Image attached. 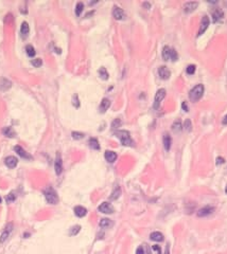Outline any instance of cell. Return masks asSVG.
Segmentation results:
<instances>
[{
	"label": "cell",
	"instance_id": "1",
	"mask_svg": "<svg viewBox=\"0 0 227 254\" xmlns=\"http://www.w3.org/2000/svg\"><path fill=\"white\" fill-rule=\"evenodd\" d=\"M115 136L121 141L122 145L124 146H134V141L130 136V132L127 130H117L115 131Z\"/></svg>",
	"mask_w": 227,
	"mask_h": 254
},
{
	"label": "cell",
	"instance_id": "2",
	"mask_svg": "<svg viewBox=\"0 0 227 254\" xmlns=\"http://www.w3.org/2000/svg\"><path fill=\"white\" fill-rule=\"evenodd\" d=\"M44 195H45V198H46L47 202L50 203V204H56L59 202V196H57V193L55 192V189L49 186L47 189H44Z\"/></svg>",
	"mask_w": 227,
	"mask_h": 254
},
{
	"label": "cell",
	"instance_id": "3",
	"mask_svg": "<svg viewBox=\"0 0 227 254\" xmlns=\"http://www.w3.org/2000/svg\"><path fill=\"white\" fill-rule=\"evenodd\" d=\"M204 94V86L202 84L196 85L189 92V98L192 102H198Z\"/></svg>",
	"mask_w": 227,
	"mask_h": 254
},
{
	"label": "cell",
	"instance_id": "4",
	"mask_svg": "<svg viewBox=\"0 0 227 254\" xmlns=\"http://www.w3.org/2000/svg\"><path fill=\"white\" fill-rule=\"evenodd\" d=\"M162 58L165 60H173V62H175L178 58V54L173 48L169 46H165L164 49H162Z\"/></svg>",
	"mask_w": 227,
	"mask_h": 254
},
{
	"label": "cell",
	"instance_id": "5",
	"mask_svg": "<svg viewBox=\"0 0 227 254\" xmlns=\"http://www.w3.org/2000/svg\"><path fill=\"white\" fill-rule=\"evenodd\" d=\"M166 96V90L164 88L161 89H158L157 92H156V94H155V98H154V105H153V107L154 109H158L159 107V105H160L161 101L165 98Z\"/></svg>",
	"mask_w": 227,
	"mask_h": 254
},
{
	"label": "cell",
	"instance_id": "6",
	"mask_svg": "<svg viewBox=\"0 0 227 254\" xmlns=\"http://www.w3.org/2000/svg\"><path fill=\"white\" fill-rule=\"evenodd\" d=\"M98 210H99L101 213H103V214H112L114 211H115V210H114V206H112L109 202H102V203L99 205Z\"/></svg>",
	"mask_w": 227,
	"mask_h": 254
},
{
	"label": "cell",
	"instance_id": "7",
	"mask_svg": "<svg viewBox=\"0 0 227 254\" xmlns=\"http://www.w3.org/2000/svg\"><path fill=\"white\" fill-rule=\"evenodd\" d=\"M12 230H13V223H12V222H10V223H7V227L4 228L3 232H2V234H1V236H0V242H1V244L7 240V237L10 236Z\"/></svg>",
	"mask_w": 227,
	"mask_h": 254
},
{
	"label": "cell",
	"instance_id": "8",
	"mask_svg": "<svg viewBox=\"0 0 227 254\" xmlns=\"http://www.w3.org/2000/svg\"><path fill=\"white\" fill-rule=\"evenodd\" d=\"M214 211L213 206H210V205H206L204 208H202L200 211L198 212V217H206V216H209L210 214H212Z\"/></svg>",
	"mask_w": 227,
	"mask_h": 254
},
{
	"label": "cell",
	"instance_id": "9",
	"mask_svg": "<svg viewBox=\"0 0 227 254\" xmlns=\"http://www.w3.org/2000/svg\"><path fill=\"white\" fill-rule=\"evenodd\" d=\"M54 168H55V173L56 175H61L63 172V161H62V157L59 153H56V158H55V163H54Z\"/></svg>",
	"mask_w": 227,
	"mask_h": 254
},
{
	"label": "cell",
	"instance_id": "10",
	"mask_svg": "<svg viewBox=\"0 0 227 254\" xmlns=\"http://www.w3.org/2000/svg\"><path fill=\"white\" fill-rule=\"evenodd\" d=\"M209 23H210V20H209V17L208 16H204L203 18H202L201 26H200V30H198V36H201L202 34L208 29Z\"/></svg>",
	"mask_w": 227,
	"mask_h": 254
},
{
	"label": "cell",
	"instance_id": "11",
	"mask_svg": "<svg viewBox=\"0 0 227 254\" xmlns=\"http://www.w3.org/2000/svg\"><path fill=\"white\" fill-rule=\"evenodd\" d=\"M158 74H159L160 78H162V79H168L171 76V72H170V70L166 66H160L158 68Z\"/></svg>",
	"mask_w": 227,
	"mask_h": 254
},
{
	"label": "cell",
	"instance_id": "12",
	"mask_svg": "<svg viewBox=\"0 0 227 254\" xmlns=\"http://www.w3.org/2000/svg\"><path fill=\"white\" fill-rule=\"evenodd\" d=\"M14 150L16 151L18 156H20L21 158H23V159H27V160L32 159V156H31V155H29V153H27L26 150L23 149L21 146H19V145H16V146L14 147Z\"/></svg>",
	"mask_w": 227,
	"mask_h": 254
},
{
	"label": "cell",
	"instance_id": "13",
	"mask_svg": "<svg viewBox=\"0 0 227 254\" xmlns=\"http://www.w3.org/2000/svg\"><path fill=\"white\" fill-rule=\"evenodd\" d=\"M4 163H5V165L9 167V168H14V167H16L17 163H18V160H17L16 157L14 156H9L5 158L4 160Z\"/></svg>",
	"mask_w": 227,
	"mask_h": 254
},
{
	"label": "cell",
	"instance_id": "14",
	"mask_svg": "<svg viewBox=\"0 0 227 254\" xmlns=\"http://www.w3.org/2000/svg\"><path fill=\"white\" fill-rule=\"evenodd\" d=\"M112 16H114V18H115V19L121 20L125 17V14H124V12H123V10H122L121 7H114V10H112Z\"/></svg>",
	"mask_w": 227,
	"mask_h": 254
},
{
	"label": "cell",
	"instance_id": "15",
	"mask_svg": "<svg viewBox=\"0 0 227 254\" xmlns=\"http://www.w3.org/2000/svg\"><path fill=\"white\" fill-rule=\"evenodd\" d=\"M198 2H195V1H190V2H187V3H185L184 5V11L186 13H191V12H193L196 7H198Z\"/></svg>",
	"mask_w": 227,
	"mask_h": 254
},
{
	"label": "cell",
	"instance_id": "16",
	"mask_svg": "<svg viewBox=\"0 0 227 254\" xmlns=\"http://www.w3.org/2000/svg\"><path fill=\"white\" fill-rule=\"evenodd\" d=\"M104 157H105L107 162L112 163V162H115L116 159H117V153H116L115 151H112V150H106Z\"/></svg>",
	"mask_w": 227,
	"mask_h": 254
},
{
	"label": "cell",
	"instance_id": "17",
	"mask_svg": "<svg viewBox=\"0 0 227 254\" xmlns=\"http://www.w3.org/2000/svg\"><path fill=\"white\" fill-rule=\"evenodd\" d=\"M171 144H172V138L169 134H164V147L165 149L168 151L171 148Z\"/></svg>",
	"mask_w": 227,
	"mask_h": 254
},
{
	"label": "cell",
	"instance_id": "18",
	"mask_svg": "<svg viewBox=\"0 0 227 254\" xmlns=\"http://www.w3.org/2000/svg\"><path fill=\"white\" fill-rule=\"evenodd\" d=\"M74 214L78 217H84L87 214V210L84 206H82V205H76L74 208Z\"/></svg>",
	"mask_w": 227,
	"mask_h": 254
},
{
	"label": "cell",
	"instance_id": "19",
	"mask_svg": "<svg viewBox=\"0 0 227 254\" xmlns=\"http://www.w3.org/2000/svg\"><path fill=\"white\" fill-rule=\"evenodd\" d=\"M109 106H110V101L108 98H104L102 100V102H101V104H100V111L101 112H105L109 108Z\"/></svg>",
	"mask_w": 227,
	"mask_h": 254
},
{
	"label": "cell",
	"instance_id": "20",
	"mask_svg": "<svg viewBox=\"0 0 227 254\" xmlns=\"http://www.w3.org/2000/svg\"><path fill=\"white\" fill-rule=\"evenodd\" d=\"M150 238H151L152 240L160 242V241L164 240V235H162V233H160V232H153V233H151V235H150Z\"/></svg>",
	"mask_w": 227,
	"mask_h": 254
},
{
	"label": "cell",
	"instance_id": "21",
	"mask_svg": "<svg viewBox=\"0 0 227 254\" xmlns=\"http://www.w3.org/2000/svg\"><path fill=\"white\" fill-rule=\"evenodd\" d=\"M172 130L174 132H181L183 130V124L179 120H176L172 124Z\"/></svg>",
	"mask_w": 227,
	"mask_h": 254
},
{
	"label": "cell",
	"instance_id": "22",
	"mask_svg": "<svg viewBox=\"0 0 227 254\" xmlns=\"http://www.w3.org/2000/svg\"><path fill=\"white\" fill-rule=\"evenodd\" d=\"M120 195H121V189H120L119 186H117V187L112 191V193L110 194V196H109V200H112V201H114V200H117V199L120 197Z\"/></svg>",
	"mask_w": 227,
	"mask_h": 254
},
{
	"label": "cell",
	"instance_id": "23",
	"mask_svg": "<svg viewBox=\"0 0 227 254\" xmlns=\"http://www.w3.org/2000/svg\"><path fill=\"white\" fill-rule=\"evenodd\" d=\"M224 14L222 12V10L220 9H217V10L214 11L213 13H212V17H213V21L214 22H217V21H220L222 18H223Z\"/></svg>",
	"mask_w": 227,
	"mask_h": 254
},
{
	"label": "cell",
	"instance_id": "24",
	"mask_svg": "<svg viewBox=\"0 0 227 254\" xmlns=\"http://www.w3.org/2000/svg\"><path fill=\"white\" fill-rule=\"evenodd\" d=\"M2 132H3L4 136L7 138H14L15 134H16L12 127H4L3 129H2Z\"/></svg>",
	"mask_w": 227,
	"mask_h": 254
},
{
	"label": "cell",
	"instance_id": "25",
	"mask_svg": "<svg viewBox=\"0 0 227 254\" xmlns=\"http://www.w3.org/2000/svg\"><path fill=\"white\" fill-rule=\"evenodd\" d=\"M88 144H89V147L92 148V149H95V150L100 149V144L95 138H90L88 141Z\"/></svg>",
	"mask_w": 227,
	"mask_h": 254
},
{
	"label": "cell",
	"instance_id": "26",
	"mask_svg": "<svg viewBox=\"0 0 227 254\" xmlns=\"http://www.w3.org/2000/svg\"><path fill=\"white\" fill-rule=\"evenodd\" d=\"M11 86H12V83L5 78H2L0 81V89L1 90H7L9 88H11Z\"/></svg>",
	"mask_w": 227,
	"mask_h": 254
},
{
	"label": "cell",
	"instance_id": "27",
	"mask_svg": "<svg viewBox=\"0 0 227 254\" xmlns=\"http://www.w3.org/2000/svg\"><path fill=\"white\" fill-rule=\"evenodd\" d=\"M99 225L102 229H108L109 227H112V220H110V219H108V218H102Z\"/></svg>",
	"mask_w": 227,
	"mask_h": 254
},
{
	"label": "cell",
	"instance_id": "28",
	"mask_svg": "<svg viewBox=\"0 0 227 254\" xmlns=\"http://www.w3.org/2000/svg\"><path fill=\"white\" fill-rule=\"evenodd\" d=\"M29 31H30V28H29V24L26 22V21H23L22 24H21V29H20V33H21V35L25 37L29 34Z\"/></svg>",
	"mask_w": 227,
	"mask_h": 254
},
{
	"label": "cell",
	"instance_id": "29",
	"mask_svg": "<svg viewBox=\"0 0 227 254\" xmlns=\"http://www.w3.org/2000/svg\"><path fill=\"white\" fill-rule=\"evenodd\" d=\"M183 129H185L186 131L190 132L192 130V123H191L190 119H187V120L184 122V125H183Z\"/></svg>",
	"mask_w": 227,
	"mask_h": 254
},
{
	"label": "cell",
	"instance_id": "30",
	"mask_svg": "<svg viewBox=\"0 0 227 254\" xmlns=\"http://www.w3.org/2000/svg\"><path fill=\"white\" fill-rule=\"evenodd\" d=\"M99 75L102 79H108V73L106 71V69L104 67H101L99 69Z\"/></svg>",
	"mask_w": 227,
	"mask_h": 254
},
{
	"label": "cell",
	"instance_id": "31",
	"mask_svg": "<svg viewBox=\"0 0 227 254\" xmlns=\"http://www.w3.org/2000/svg\"><path fill=\"white\" fill-rule=\"evenodd\" d=\"M26 51H27V54H28L30 57H33V56L35 55V49H34L31 45H28V46L26 47Z\"/></svg>",
	"mask_w": 227,
	"mask_h": 254
},
{
	"label": "cell",
	"instance_id": "32",
	"mask_svg": "<svg viewBox=\"0 0 227 254\" xmlns=\"http://www.w3.org/2000/svg\"><path fill=\"white\" fill-rule=\"evenodd\" d=\"M83 9H84V4H83L82 2H78V3H76V16H80V15H81Z\"/></svg>",
	"mask_w": 227,
	"mask_h": 254
},
{
	"label": "cell",
	"instance_id": "33",
	"mask_svg": "<svg viewBox=\"0 0 227 254\" xmlns=\"http://www.w3.org/2000/svg\"><path fill=\"white\" fill-rule=\"evenodd\" d=\"M121 124H122V121L120 120V119H115L112 123V129H117V128H119V127L121 126Z\"/></svg>",
	"mask_w": 227,
	"mask_h": 254
},
{
	"label": "cell",
	"instance_id": "34",
	"mask_svg": "<svg viewBox=\"0 0 227 254\" xmlns=\"http://www.w3.org/2000/svg\"><path fill=\"white\" fill-rule=\"evenodd\" d=\"M71 136H72V138L74 139V140H81V139L84 138V134H82V132H78V131H72Z\"/></svg>",
	"mask_w": 227,
	"mask_h": 254
},
{
	"label": "cell",
	"instance_id": "35",
	"mask_svg": "<svg viewBox=\"0 0 227 254\" xmlns=\"http://www.w3.org/2000/svg\"><path fill=\"white\" fill-rule=\"evenodd\" d=\"M80 230H81V227H80V225H74V227H72V228L70 229L69 234L71 235V236H74V235H76L79 233Z\"/></svg>",
	"mask_w": 227,
	"mask_h": 254
},
{
	"label": "cell",
	"instance_id": "36",
	"mask_svg": "<svg viewBox=\"0 0 227 254\" xmlns=\"http://www.w3.org/2000/svg\"><path fill=\"white\" fill-rule=\"evenodd\" d=\"M15 199H16V195H15V194H14V193L12 192V193H10V194H9V195L7 196V198H5V200H7V203H11V202H13L14 200H15Z\"/></svg>",
	"mask_w": 227,
	"mask_h": 254
},
{
	"label": "cell",
	"instance_id": "37",
	"mask_svg": "<svg viewBox=\"0 0 227 254\" xmlns=\"http://www.w3.org/2000/svg\"><path fill=\"white\" fill-rule=\"evenodd\" d=\"M31 64H32L34 67L38 68V67H40V66L43 65V62H42V59H40V58H35V59H33V60L31 62Z\"/></svg>",
	"mask_w": 227,
	"mask_h": 254
},
{
	"label": "cell",
	"instance_id": "38",
	"mask_svg": "<svg viewBox=\"0 0 227 254\" xmlns=\"http://www.w3.org/2000/svg\"><path fill=\"white\" fill-rule=\"evenodd\" d=\"M72 104L74 107H80V101H79V98H78V95L74 94L73 95V98H72Z\"/></svg>",
	"mask_w": 227,
	"mask_h": 254
},
{
	"label": "cell",
	"instance_id": "39",
	"mask_svg": "<svg viewBox=\"0 0 227 254\" xmlns=\"http://www.w3.org/2000/svg\"><path fill=\"white\" fill-rule=\"evenodd\" d=\"M195 72V65H189L187 67V73L188 74H193Z\"/></svg>",
	"mask_w": 227,
	"mask_h": 254
},
{
	"label": "cell",
	"instance_id": "40",
	"mask_svg": "<svg viewBox=\"0 0 227 254\" xmlns=\"http://www.w3.org/2000/svg\"><path fill=\"white\" fill-rule=\"evenodd\" d=\"M136 254H145V249L143 247H138L136 250Z\"/></svg>",
	"mask_w": 227,
	"mask_h": 254
},
{
	"label": "cell",
	"instance_id": "41",
	"mask_svg": "<svg viewBox=\"0 0 227 254\" xmlns=\"http://www.w3.org/2000/svg\"><path fill=\"white\" fill-rule=\"evenodd\" d=\"M224 161H225V160H224L222 157H219V158H217V165H220V164H223Z\"/></svg>",
	"mask_w": 227,
	"mask_h": 254
},
{
	"label": "cell",
	"instance_id": "42",
	"mask_svg": "<svg viewBox=\"0 0 227 254\" xmlns=\"http://www.w3.org/2000/svg\"><path fill=\"white\" fill-rule=\"evenodd\" d=\"M153 250L157 251L158 254H161V250H160V247H159V246H156V244H155V246H153Z\"/></svg>",
	"mask_w": 227,
	"mask_h": 254
},
{
	"label": "cell",
	"instance_id": "43",
	"mask_svg": "<svg viewBox=\"0 0 227 254\" xmlns=\"http://www.w3.org/2000/svg\"><path fill=\"white\" fill-rule=\"evenodd\" d=\"M145 254H151V251H150V249H149L147 244H145Z\"/></svg>",
	"mask_w": 227,
	"mask_h": 254
},
{
	"label": "cell",
	"instance_id": "44",
	"mask_svg": "<svg viewBox=\"0 0 227 254\" xmlns=\"http://www.w3.org/2000/svg\"><path fill=\"white\" fill-rule=\"evenodd\" d=\"M181 108H183L185 111H188V106H187V103H186V102H184V103L181 104Z\"/></svg>",
	"mask_w": 227,
	"mask_h": 254
},
{
	"label": "cell",
	"instance_id": "45",
	"mask_svg": "<svg viewBox=\"0 0 227 254\" xmlns=\"http://www.w3.org/2000/svg\"><path fill=\"white\" fill-rule=\"evenodd\" d=\"M165 254H170V244H167V247H166V251H165Z\"/></svg>",
	"mask_w": 227,
	"mask_h": 254
},
{
	"label": "cell",
	"instance_id": "46",
	"mask_svg": "<svg viewBox=\"0 0 227 254\" xmlns=\"http://www.w3.org/2000/svg\"><path fill=\"white\" fill-rule=\"evenodd\" d=\"M222 124H223V125H227V114L224 117L223 121H222Z\"/></svg>",
	"mask_w": 227,
	"mask_h": 254
},
{
	"label": "cell",
	"instance_id": "47",
	"mask_svg": "<svg viewBox=\"0 0 227 254\" xmlns=\"http://www.w3.org/2000/svg\"><path fill=\"white\" fill-rule=\"evenodd\" d=\"M143 5H145V7H147L148 9H150V7H151V4L148 3V2H145V3H143Z\"/></svg>",
	"mask_w": 227,
	"mask_h": 254
},
{
	"label": "cell",
	"instance_id": "48",
	"mask_svg": "<svg viewBox=\"0 0 227 254\" xmlns=\"http://www.w3.org/2000/svg\"><path fill=\"white\" fill-rule=\"evenodd\" d=\"M225 193L227 194V185H226V187H225Z\"/></svg>",
	"mask_w": 227,
	"mask_h": 254
},
{
	"label": "cell",
	"instance_id": "49",
	"mask_svg": "<svg viewBox=\"0 0 227 254\" xmlns=\"http://www.w3.org/2000/svg\"><path fill=\"white\" fill-rule=\"evenodd\" d=\"M0 203H1V197H0Z\"/></svg>",
	"mask_w": 227,
	"mask_h": 254
}]
</instances>
